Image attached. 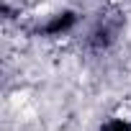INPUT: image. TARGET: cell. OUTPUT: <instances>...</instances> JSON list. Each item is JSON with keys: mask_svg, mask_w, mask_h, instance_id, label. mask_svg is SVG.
Here are the masks:
<instances>
[{"mask_svg": "<svg viewBox=\"0 0 131 131\" xmlns=\"http://www.w3.org/2000/svg\"><path fill=\"white\" fill-rule=\"evenodd\" d=\"M118 28H121V21H103V23H98L93 28V34H90V46L98 49V51L100 49H108L116 41Z\"/></svg>", "mask_w": 131, "mask_h": 131, "instance_id": "cell-1", "label": "cell"}, {"mask_svg": "<svg viewBox=\"0 0 131 131\" xmlns=\"http://www.w3.org/2000/svg\"><path fill=\"white\" fill-rule=\"evenodd\" d=\"M75 23H77V16H75L72 10H64V13L51 16V21L44 26V34H46V36H59V34H67Z\"/></svg>", "mask_w": 131, "mask_h": 131, "instance_id": "cell-2", "label": "cell"}, {"mask_svg": "<svg viewBox=\"0 0 131 131\" xmlns=\"http://www.w3.org/2000/svg\"><path fill=\"white\" fill-rule=\"evenodd\" d=\"M100 131H131V126H128L126 121H121V118H113V121H108Z\"/></svg>", "mask_w": 131, "mask_h": 131, "instance_id": "cell-3", "label": "cell"}]
</instances>
